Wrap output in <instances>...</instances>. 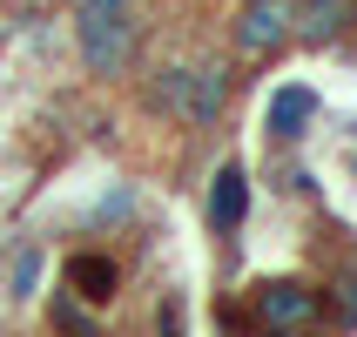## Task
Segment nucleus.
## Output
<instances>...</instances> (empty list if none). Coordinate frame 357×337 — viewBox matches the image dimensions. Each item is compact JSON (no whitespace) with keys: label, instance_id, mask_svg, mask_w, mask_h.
<instances>
[{"label":"nucleus","instance_id":"nucleus-1","mask_svg":"<svg viewBox=\"0 0 357 337\" xmlns=\"http://www.w3.org/2000/svg\"><path fill=\"white\" fill-rule=\"evenodd\" d=\"M75 34H81V61L88 75H121L128 61V7H75Z\"/></svg>","mask_w":357,"mask_h":337},{"label":"nucleus","instance_id":"nucleus-2","mask_svg":"<svg viewBox=\"0 0 357 337\" xmlns=\"http://www.w3.org/2000/svg\"><path fill=\"white\" fill-rule=\"evenodd\" d=\"M222 95H229L222 68H176V75L162 81V101H169L182 121H196V128L222 115Z\"/></svg>","mask_w":357,"mask_h":337},{"label":"nucleus","instance_id":"nucleus-3","mask_svg":"<svg viewBox=\"0 0 357 337\" xmlns=\"http://www.w3.org/2000/svg\"><path fill=\"white\" fill-rule=\"evenodd\" d=\"M297 34V0H250L236 20V47L243 54H277Z\"/></svg>","mask_w":357,"mask_h":337},{"label":"nucleus","instance_id":"nucleus-4","mask_svg":"<svg viewBox=\"0 0 357 337\" xmlns=\"http://www.w3.org/2000/svg\"><path fill=\"white\" fill-rule=\"evenodd\" d=\"M257 317L270 331H303V324L317 317V297L303 290V283H263L257 290Z\"/></svg>","mask_w":357,"mask_h":337},{"label":"nucleus","instance_id":"nucleus-5","mask_svg":"<svg viewBox=\"0 0 357 337\" xmlns=\"http://www.w3.org/2000/svg\"><path fill=\"white\" fill-rule=\"evenodd\" d=\"M310 121H317V95H310L303 81H290V88H277V95H270V115H263V128H270L277 142L310 135Z\"/></svg>","mask_w":357,"mask_h":337},{"label":"nucleus","instance_id":"nucleus-6","mask_svg":"<svg viewBox=\"0 0 357 337\" xmlns=\"http://www.w3.org/2000/svg\"><path fill=\"white\" fill-rule=\"evenodd\" d=\"M243 216H250V182H243V162H222L216 182H209V223L229 237V230H243Z\"/></svg>","mask_w":357,"mask_h":337},{"label":"nucleus","instance_id":"nucleus-7","mask_svg":"<svg viewBox=\"0 0 357 337\" xmlns=\"http://www.w3.org/2000/svg\"><path fill=\"white\" fill-rule=\"evenodd\" d=\"M68 290H75L81 304H108V297H115V263L95 257V250L68 257Z\"/></svg>","mask_w":357,"mask_h":337},{"label":"nucleus","instance_id":"nucleus-8","mask_svg":"<svg viewBox=\"0 0 357 337\" xmlns=\"http://www.w3.org/2000/svg\"><path fill=\"white\" fill-rule=\"evenodd\" d=\"M351 14H357V0H310V7H297V34L303 40H331V34L351 27Z\"/></svg>","mask_w":357,"mask_h":337},{"label":"nucleus","instance_id":"nucleus-9","mask_svg":"<svg viewBox=\"0 0 357 337\" xmlns=\"http://www.w3.org/2000/svg\"><path fill=\"white\" fill-rule=\"evenodd\" d=\"M54 324H61V331H68V337H101V324L88 317V310H75V304H68V297H54Z\"/></svg>","mask_w":357,"mask_h":337},{"label":"nucleus","instance_id":"nucleus-10","mask_svg":"<svg viewBox=\"0 0 357 337\" xmlns=\"http://www.w3.org/2000/svg\"><path fill=\"white\" fill-rule=\"evenodd\" d=\"M34 283H40V250H27L14 263V297H34Z\"/></svg>","mask_w":357,"mask_h":337},{"label":"nucleus","instance_id":"nucleus-11","mask_svg":"<svg viewBox=\"0 0 357 337\" xmlns=\"http://www.w3.org/2000/svg\"><path fill=\"white\" fill-rule=\"evenodd\" d=\"M337 317L357 324V270H344V283H337Z\"/></svg>","mask_w":357,"mask_h":337},{"label":"nucleus","instance_id":"nucleus-12","mask_svg":"<svg viewBox=\"0 0 357 337\" xmlns=\"http://www.w3.org/2000/svg\"><path fill=\"white\" fill-rule=\"evenodd\" d=\"M81 7H128V0H81Z\"/></svg>","mask_w":357,"mask_h":337},{"label":"nucleus","instance_id":"nucleus-13","mask_svg":"<svg viewBox=\"0 0 357 337\" xmlns=\"http://www.w3.org/2000/svg\"><path fill=\"white\" fill-rule=\"evenodd\" d=\"M283 337H297V331H283Z\"/></svg>","mask_w":357,"mask_h":337},{"label":"nucleus","instance_id":"nucleus-14","mask_svg":"<svg viewBox=\"0 0 357 337\" xmlns=\"http://www.w3.org/2000/svg\"><path fill=\"white\" fill-rule=\"evenodd\" d=\"M351 169H357V162H351Z\"/></svg>","mask_w":357,"mask_h":337}]
</instances>
